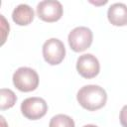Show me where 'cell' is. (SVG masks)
Masks as SVG:
<instances>
[{
  "mask_svg": "<svg viewBox=\"0 0 127 127\" xmlns=\"http://www.w3.org/2000/svg\"><path fill=\"white\" fill-rule=\"evenodd\" d=\"M76 99L82 108L88 111H95L105 105L107 94L101 86L88 84L82 86L77 91Z\"/></svg>",
  "mask_w": 127,
  "mask_h": 127,
  "instance_id": "6da1fadb",
  "label": "cell"
},
{
  "mask_svg": "<svg viewBox=\"0 0 127 127\" xmlns=\"http://www.w3.org/2000/svg\"><path fill=\"white\" fill-rule=\"evenodd\" d=\"M13 84L23 92L35 90L39 85V75L37 71L28 66H21L13 73Z\"/></svg>",
  "mask_w": 127,
  "mask_h": 127,
  "instance_id": "7a4b0ae2",
  "label": "cell"
},
{
  "mask_svg": "<svg viewBox=\"0 0 127 127\" xmlns=\"http://www.w3.org/2000/svg\"><path fill=\"white\" fill-rule=\"evenodd\" d=\"M93 34L87 27H76L72 29L67 37L70 49L75 53H80L88 49L92 44Z\"/></svg>",
  "mask_w": 127,
  "mask_h": 127,
  "instance_id": "3957f363",
  "label": "cell"
},
{
  "mask_svg": "<svg viewBox=\"0 0 127 127\" xmlns=\"http://www.w3.org/2000/svg\"><path fill=\"white\" fill-rule=\"evenodd\" d=\"M43 57L51 65L61 64L65 57V48L64 43L57 38L47 40L43 45Z\"/></svg>",
  "mask_w": 127,
  "mask_h": 127,
  "instance_id": "277c9868",
  "label": "cell"
},
{
  "mask_svg": "<svg viewBox=\"0 0 127 127\" xmlns=\"http://www.w3.org/2000/svg\"><path fill=\"white\" fill-rule=\"evenodd\" d=\"M48 111V104L45 99L41 97H28L21 103L22 114L30 120H38L46 115Z\"/></svg>",
  "mask_w": 127,
  "mask_h": 127,
  "instance_id": "5b68a950",
  "label": "cell"
},
{
  "mask_svg": "<svg viewBox=\"0 0 127 127\" xmlns=\"http://www.w3.org/2000/svg\"><path fill=\"white\" fill-rule=\"evenodd\" d=\"M37 16L49 23H53L59 21L63 16V6L61 2L57 0H45L38 3L37 8Z\"/></svg>",
  "mask_w": 127,
  "mask_h": 127,
  "instance_id": "8992f818",
  "label": "cell"
},
{
  "mask_svg": "<svg viewBox=\"0 0 127 127\" xmlns=\"http://www.w3.org/2000/svg\"><path fill=\"white\" fill-rule=\"evenodd\" d=\"M76 70L84 78H93L99 73L100 64L95 56L83 54L76 61Z\"/></svg>",
  "mask_w": 127,
  "mask_h": 127,
  "instance_id": "52a82bcc",
  "label": "cell"
},
{
  "mask_svg": "<svg viewBox=\"0 0 127 127\" xmlns=\"http://www.w3.org/2000/svg\"><path fill=\"white\" fill-rule=\"evenodd\" d=\"M108 21L113 26H126L127 25V5L124 3H114L107 11Z\"/></svg>",
  "mask_w": 127,
  "mask_h": 127,
  "instance_id": "ba28073f",
  "label": "cell"
},
{
  "mask_svg": "<svg viewBox=\"0 0 127 127\" xmlns=\"http://www.w3.org/2000/svg\"><path fill=\"white\" fill-rule=\"evenodd\" d=\"M12 20L19 26H27L34 20V10L27 4L18 5L12 12Z\"/></svg>",
  "mask_w": 127,
  "mask_h": 127,
  "instance_id": "9c48e42d",
  "label": "cell"
},
{
  "mask_svg": "<svg viewBox=\"0 0 127 127\" xmlns=\"http://www.w3.org/2000/svg\"><path fill=\"white\" fill-rule=\"evenodd\" d=\"M0 109L1 110H6L14 106V104L17 101V96L9 88H1L0 90Z\"/></svg>",
  "mask_w": 127,
  "mask_h": 127,
  "instance_id": "30bf717a",
  "label": "cell"
},
{
  "mask_svg": "<svg viewBox=\"0 0 127 127\" xmlns=\"http://www.w3.org/2000/svg\"><path fill=\"white\" fill-rule=\"evenodd\" d=\"M49 127H74V121L65 114H57L52 117Z\"/></svg>",
  "mask_w": 127,
  "mask_h": 127,
  "instance_id": "8fae6325",
  "label": "cell"
},
{
  "mask_svg": "<svg viewBox=\"0 0 127 127\" xmlns=\"http://www.w3.org/2000/svg\"><path fill=\"white\" fill-rule=\"evenodd\" d=\"M1 16V30H2V45L5 43V40H6V36L7 34H9V30H10V27H9V23L6 22V19L4 18L3 15H0Z\"/></svg>",
  "mask_w": 127,
  "mask_h": 127,
  "instance_id": "7c38bea8",
  "label": "cell"
},
{
  "mask_svg": "<svg viewBox=\"0 0 127 127\" xmlns=\"http://www.w3.org/2000/svg\"><path fill=\"white\" fill-rule=\"evenodd\" d=\"M119 120L123 127H127V105H124L119 114Z\"/></svg>",
  "mask_w": 127,
  "mask_h": 127,
  "instance_id": "4fadbf2b",
  "label": "cell"
},
{
  "mask_svg": "<svg viewBox=\"0 0 127 127\" xmlns=\"http://www.w3.org/2000/svg\"><path fill=\"white\" fill-rule=\"evenodd\" d=\"M0 120H1V127H8V125H7V123H6V121H5L3 116L0 117Z\"/></svg>",
  "mask_w": 127,
  "mask_h": 127,
  "instance_id": "5bb4252c",
  "label": "cell"
},
{
  "mask_svg": "<svg viewBox=\"0 0 127 127\" xmlns=\"http://www.w3.org/2000/svg\"><path fill=\"white\" fill-rule=\"evenodd\" d=\"M83 127H98L96 125H93V124H87V125H84Z\"/></svg>",
  "mask_w": 127,
  "mask_h": 127,
  "instance_id": "9a60e30c",
  "label": "cell"
}]
</instances>
